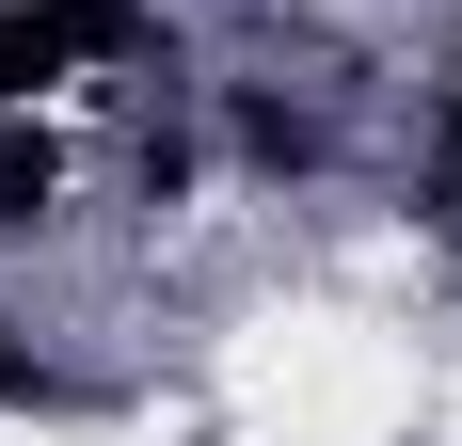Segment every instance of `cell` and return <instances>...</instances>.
I'll use <instances>...</instances> for the list:
<instances>
[{"label": "cell", "instance_id": "6da1fadb", "mask_svg": "<svg viewBox=\"0 0 462 446\" xmlns=\"http://www.w3.org/2000/svg\"><path fill=\"white\" fill-rule=\"evenodd\" d=\"M0 399H64V383H48V351L16 335V319H0Z\"/></svg>", "mask_w": 462, "mask_h": 446}]
</instances>
